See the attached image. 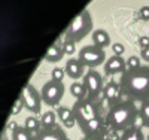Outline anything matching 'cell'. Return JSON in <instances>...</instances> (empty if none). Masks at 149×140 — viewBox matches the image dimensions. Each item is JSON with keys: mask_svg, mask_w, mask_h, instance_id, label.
<instances>
[{"mask_svg": "<svg viewBox=\"0 0 149 140\" xmlns=\"http://www.w3.org/2000/svg\"><path fill=\"white\" fill-rule=\"evenodd\" d=\"M119 86L122 95L131 101L149 100V66H140L121 75Z\"/></svg>", "mask_w": 149, "mask_h": 140, "instance_id": "6da1fadb", "label": "cell"}, {"mask_svg": "<svg viewBox=\"0 0 149 140\" xmlns=\"http://www.w3.org/2000/svg\"><path fill=\"white\" fill-rule=\"evenodd\" d=\"M139 119V109L136 107L134 101L121 100L116 104L110 106L106 115V124L109 130L124 133L131 127H136V121Z\"/></svg>", "mask_w": 149, "mask_h": 140, "instance_id": "7a4b0ae2", "label": "cell"}, {"mask_svg": "<svg viewBox=\"0 0 149 140\" xmlns=\"http://www.w3.org/2000/svg\"><path fill=\"white\" fill-rule=\"evenodd\" d=\"M93 31V18L88 9L81 10L74 17L64 31V40L78 43Z\"/></svg>", "mask_w": 149, "mask_h": 140, "instance_id": "3957f363", "label": "cell"}, {"mask_svg": "<svg viewBox=\"0 0 149 140\" xmlns=\"http://www.w3.org/2000/svg\"><path fill=\"white\" fill-rule=\"evenodd\" d=\"M72 110H73V116L76 119L78 125L86 124L95 118H100V110H98L97 101H93L88 97L82 98V100H76Z\"/></svg>", "mask_w": 149, "mask_h": 140, "instance_id": "277c9868", "label": "cell"}, {"mask_svg": "<svg viewBox=\"0 0 149 140\" xmlns=\"http://www.w3.org/2000/svg\"><path fill=\"white\" fill-rule=\"evenodd\" d=\"M78 60L84 64V67L94 69L106 63V52H104V49L95 46L94 43L86 45L78 52Z\"/></svg>", "mask_w": 149, "mask_h": 140, "instance_id": "5b68a950", "label": "cell"}, {"mask_svg": "<svg viewBox=\"0 0 149 140\" xmlns=\"http://www.w3.org/2000/svg\"><path fill=\"white\" fill-rule=\"evenodd\" d=\"M82 84L85 86V91H86V97L90 100L95 101L98 97L103 94V90H104V84H103V78L102 75L98 73L97 70L94 69H90L84 75L82 78Z\"/></svg>", "mask_w": 149, "mask_h": 140, "instance_id": "8992f818", "label": "cell"}, {"mask_svg": "<svg viewBox=\"0 0 149 140\" xmlns=\"http://www.w3.org/2000/svg\"><path fill=\"white\" fill-rule=\"evenodd\" d=\"M64 84L63 82H58L54 79H49L48 82L43 84V86L40 88V94L43 98V103L48 106H58V103L61 101L64 95Z\"/></svg>", "mask_w": 149, "mask_h": 140, "instance_id": "52a82bcc", "label": "cell"}, {"mask_svg": "<svg viewBox=\"0 0 149 140\" xmlns=\"http://www.w3.org/2000/svg\"><path fill=\"white\" fill-rule=\"evenodd\" d=\"M21 97L24 100V107L29 112L34 113V115H39L42 113V94L39 93V90L33 85V84H27L24 86V90L21 93Z\"/></svg>", "mask_w": 149, "mask_h": 140, "instance_id": "ba28073f", "label": "cell"}, {"mask_svg": "<svg viewBox=\"0 0 149 140\" xmlns=\"http://www.w3.org/2000/svg\"><path fill=\"white\" fill-rule=\"evenodd\" d=\"M79 128L82 130L84 136L98 139V137H104L106 136V128H109V127L106 124V119H103L100 116V118H95V119L86 122V124L79 125Z\"/></svg>", "mask_w": 149, "mask_h": 140, "instance_id": "9c48e42d", "label": "cell"}, {"mask_svg": "<svg viewBox=\"0 0 149 140\" xmlns=\"http://www.w3.org/2000/svg\"><path fill=\"white\" fill-rule=\"evenodd\" d=\"M104 75L106 76H113V75H124L128 67H127V60H124L122 57L118 55H112L110 58L106 60L104 63Z\"/></svg>", "mask_w": 149, "mask_h": 140, "instance_id": "30bf717a", "label": "cell"}, {"mask_svg": "<svg viewBox=\"0 0 149 140\" xmlns=\"http://www.w3.org/2000/svg\"><path fill=\"white\" fill-rule=\"evenodd\" d=\"M103 97L109 103V106H113V104L118 103V101H121L122 100V91H121L119 84H116V82L106 84L104 90H103Z\"/></svg>", "mask_w": 149, "mask_h": 140, "instance_id": "8fae6325", "label": "cell"}, {"mask_svg": "<svg viewBox=\"0 0 149 140\" xmlns=\"http://www.w3.org/2000/svg\"><path fill=\"white\" fill-rule=\"evenodd\" d=\"M64 70H66V75L69 78L73 79V82L84 78V75H85V67L78 58H69L67 63H66Z\"/></svg>", "mask_w": 149, "mask_h": 140, "instance_id": "7c38bea8", "label": "cell"}, {"mask_svg": "<svg viewBox=\"0 0 149 140\" xmlns=\"http://www.w3.org/2000/svg\"><path fill=\"white\" fill-rule=\"evenodd\" d=\"M34 140H69L66 133L61 128H42L37 134H34Z\"/></svg>", "mask_w": 149, "mask_h": 140, "instance_id": "4fadbf2b", "label": "cell"}, {"mask_svg": "<svg viewBox=\"0 0 149 140\" xmlns=\"http://www.w3.org/2000/svg\"><path fill=\"white\" fill-rule=\"evenodd\" d=\"M91 37H93L94 45L98 46V48H102V49H104V48H107V46H112V45H110V36H109V33H107L106 30H103V29L94 30Z\"/></svg>", "mask_w": 149, "mask_h": 140, "instance_id": "5bb4252c", "label": "cell"}, {"mask_svg": "<svg viewBox=\"0 0 149 140\" xmlns=\"http://www.w3.org/2000/svg\"><path fill=\"white\" fill-rule=\"evenodd\" d=\"M64 55L66 54H64L63 48H60L58 45H51V46L48 48L46 54H45V60L48 63H58V61L63 60Z\"/></svg>", "mask_w": 149, "mask_h": 140, "instance_id": "9a60e30c", "label": "cell"}, {"mask_svg": "<svg viewBox=\"0 0 149 140\" xmlns=\"http://www.w3.org/2000/svg\"><path fill=\"white\" fill-rule=\"evenodd\" d=\"M119 140H146L142 128L139 127H131L127 131H124L119 137Z\"/></svg>", "mask_w": 149, "mask_h": 140, "instance_id": "2e32d148", "label": "cell"}, {"mask_svg": "<svg viewBox=\"0 0 149 140\" xmlns=\"http://www.w3.org/2000/svg\"><path fill=\"white\" fill-rule=\"evenodd\" d=\"M57 112H52V110H48L45 112L43 115L40 116V125L42 128H54V127L57 125Z\"/></svg>", "mask_w": 149, "mask_h": 140, "instance_id": "e0dca14e", "label": "cell"}, {"mask_svg": "<svg viewBox=\"0 0 149 140\" xmlns=\"http://www.w3.org/2000/svg\"><path fill=\"white\" fill-rule=\"evenodd\" d=\"M10 140H34V134L30 133L26 127H19L12 131Z\"/></svg>", "mask_w": 149, "mask_h": 140, "instance_id": "ac0fdd59", "label": "cell"}, {"mask_svg": "<svg viewBox=\"0 0 149 140\" xmlns=\"http://www.w3.org/2000/svg\"><path fill=\"white\" fill-rule=\"evenodd\" d=\"M70 94H72V97H74L76 100L86 98V91H85L84 84H81L78 81L72 82V85H70Z\"/></svg>", "mask_w": 149, "mask_h": 140, "instance_id": "d6986e66", "label": "cell"}, {"mask_svg": "<svg viewBox=\"0 0 149 140\" xmlns=\"http://www.w3.org/2000/svg\"><path fill=\"white\" fill-rule=\"evenodd\" d=\"M24 127L33 134H37L42 130V125H40V119H37L36 116H27L26 121H24Z\"/></svg>", "mask_w": 149, "mask_h": 140, "instance_id": "ffe728a7", "label": "cell"}, {"mask_svg": "<svg viewBox=\"0 0 149 140\" xmlns=\"http://www.w3.org/2000/svg\"><path fill=\"white\" fill-rule=\"evenodd\" d=\"M139 118H140L142 124L149 128V100L142 101V103H140V107H139Z\"/></svg>", "mask_w": 149, "mask_h": 140, "instance_id": "44dd1931", "label": "cell"}, {"mask_svg": "<svg viewBox=\"0 0 149 140\" xmlns=\"http://www.w3.org/2000/svg\"><path fill=\"white\" fill-rule=\"evenodd\" d=\"M57 116H58V119L63 122V124L74 118V116H73V110H72L70 107H66V106H60V107L57 109Z\"/></svg>", "mask_w": 149, "mask_h": 140, "instance_id": "7402d4cb", "label": "cell"}, {"mask_svg": "<svg viewBox=\"0 0 149 140\" xmlns=\"http://www.w3.org/2000/svg\"><path fill=\"white\" fill-rule=\"evenodd\" d=\"M64 76H66V70L61 69V67H54L52 72H51V79L58 81V82H63Z\"/></svg>", "mask_w": 149, "mask_h": 140, "instance_id": "603a6c76", "label": "cell"}, {"mask_svg": "<svg viewBox=\"0 0 149 140\" xmlns=\"http://www.w3.org/2000/svg\"><path fill=\"white\" fill-rule=\"evenodd\" d=\"M63 51H64L66 55H73V54H76V43L64 40V42H63Z\"/></svg>", "mask_w": 149, "mask_h": 140, "instance_id": "cb8c5ba5", "label": "cell"}, {"mask_svg": "<svg viewBox=\"0 0 149 140\" xmlns=\"http://www.w3.org/2000/svg\"><path fill=\"white\" fill-rule=\"evenodd\" d=\"M142 64H140V58L139 57H136V55H131L128 60H127V67H128V70H134V69H137V67H140Z\"/></svg>", "mask_w": 149, "mask_h": 140, "instance_id": "d4e9b609", "label": "cell"}, {"mask_svg": "<svg viewBox=\"0 0 149 140\" xmlns=\"http://www.w3.org/2000/svg\"><path fill=\"white\" fill-rule=\"evenodd\" d=\"M112 52H113L115 55H118V57H122V54L125 52V46H124L122 43H119V42H115V43H112Z\"/></svg>", "mask_w": 149, "mask_h": 140, "instance_id": "484cf974", "label": "cell"}, {"mask_svg": "<svg viewBox=\"0 0 149 140\" xmlns=\"http://www.w3.org/2000/svg\"><path fill=\"white\" fill-rule=\"evenodd\" d=\"M24 107V100H22V97L19 95V98L15 101V104H14V107H12V113L14 115H18V113L21 112V109Z\"/></svg>", "mask_w": 149, "mask_h": 140, "instance_id": "4316f807", "label": "cell"}, {"mask_svg": "<svg viewBox=\"0 0 149 140\" xmlns=\"http://www.w3.org/2000/svg\"><path fill=\"white\" fill-rule=\"evenodd\" d=\"M140 18L145 21H149V6H143L140 9Z\"/></svg>", "mask_w": 149, "mask_h": 140, "instance_id": "83f0119b", "label": "cell"}, {"mask_svg": "<svg viewBox=\"0 0 149 140\" xmlns=\"http://www.w3.org/2000/svg\"><path fill=\"white\" fill-rule=\"evenodd\" d=\"M139 43H140V48H142V49L149 48V37H148V36L140 37V39H139Z\"/></svg>", "mask_w": 149, "mask_h": 140, "instance_id": "f1b7e54d", "label": "cell"}, {"mask_svg": "<svg viewBox=\"0 0 149 140\" xmlns=\"http://www.w3.org/2000/svg\"><path fill=\"white\" fill-rule=\"evenodd\" d=\"M140 58H142V60H145L146 63H149V48L142 49V52H140Z\"/></svg>", "mask_w": 149, "mask_h": 140, "instance_id": "f546056e", "label": "cell"}, {"mask_svg": "<svg viewBox=\"0 0 149 140\" xmlns=\"http://www.w3.org/2000/svg\"><path fill=\"white\" fill-rule=\"evenodd\" d=\"M74 124H78V122H76V119H74V118H73V119H70V121H67V122H64L63 125L66 127V128H73V127H74Z\"/></svg>", "mask_w": 149, "mask_h": 140, "instance_id": "4dcf8cb0", "label": "cell"}, {"mask_svg": "<svg viewBox=\"0 0 149 140\" xmlns=\"http://www.w3.org/2000/svg\"><path fill=\"white\" fill-rule=\"evenodd\" d=\"M81 140H95V139H94V137H88V136H84Z\"/></svg>", "mask_w": 149, "mask_h": 140, "instance_id": "1f68e13d", "label": "cell"}, {"mask_svg": "<svg viewBox=\"0 0 149 140\" xmlns=\"http://www.w3.org/2000/svg\"><path fill=\"white\" fill-rule=\"evenodd\" d=\"M95 140H109V139L104 136V137H98V139H95Z\"/></svg>", "mask_w": 149, "mask_h": 140, "instance_id": "d6a6232c", "label": "cell"}, {"mask_svg": "<svg viewBox=\"0 0 149 140\" xmlns=\"http://www.w3.org/2000/svg\"><path fill=\"white\" fill-rule=\"evenodd\" d=\"M146 140H149V134H148V136H146Z\"/></svg>", "mask_w": 149, "mask_h": 140, "instance_id": "836d02e7", "label": "cell"}, {"mask_svg": "<svg viewBox=\"0 0 149 140\" xmlns=\"http://www.w3.org/2000/svg\"><path fill=\"white\" fill-rule=\"evenodd\" d=\"M3 140H8V139H3Z\"/></svg>", "mask_w": 149, "mask_h": 140, "instance_id": "e575fe53", "label": "cell"}]
</instances>
